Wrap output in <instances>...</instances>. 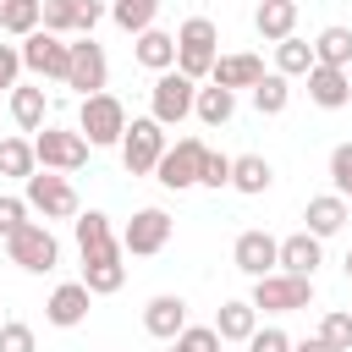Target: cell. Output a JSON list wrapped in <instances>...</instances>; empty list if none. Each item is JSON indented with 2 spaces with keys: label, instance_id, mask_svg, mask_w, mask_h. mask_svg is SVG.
<instances>
[{
  "label": "cell",
  "instance_id": "cell-5",
  "mask_svg": "<svg viewBox=\"0 0 352 352\" xmlns=\"http://www.w3.org/2000/svg\"><path fill=\"white\" fill-rule=\"evenodd\" d=\"M204 160H209V143H204V138H176V143L165 148V160L154 165V182L170 187V192H187V187H198Z\"/></svg>",
  "mask_w": 352,
  "mask_h": 352
},
{
  "label": "cell",
  "instance_id": "cell-35",
  "mask_svg": "<svg viewBox=\"0 0 352 352\" xmlns=\"http://www.w3.org/2000/svg\"><path fill=\"white\" fill-rule=\"evenodd\" d=\"M44 33H77V0H44Z\"/></svg>",
  "mask_w": 352,
  "mask_h": 352
},
{
  "label": "cell",
  "instance_id": "cell-29",
  "mask_svg": "<svg viewBox=\"0 0 352 352\" xmlns=\"http://www.w3.org/2000/svg\"><path fill=\"white\" fill-rule=\"evenodd\" d=\"M314 60H319V66L346 72V66H352V28H341V22H336V28H324V33L314 38Z\"/></svg>",
  "mask_w": 352,
  "mask_h": 352
},
{
  "label": "cell",
  "instance_id": "cell-4",
  "mask_svg": "<svg viewBox=\"0 0 352 352\" xmlns=\"http://www.w3.org/2000/svg\"><path fill=\"white\" fill-rule=\"evenodd\" d=\"M165 126L154 121V116H132L126 121V138H121V165L132 170V176H148L160 160H165Z\"/></svg>",
  "mask_w": 352,
  "mask_h": 352
},
{
  "label": "cell",
  "instance_id": "cell-41",
  "mask_svg": "<svg viewBox=\"0 0 352 352\" xmlns=\"http://www.w3.org/2000/svg\"><path fill=\"white\" fill-rule=\"evenodd\" d=\"M248 352H292V336H286L280 324H264V330L248 341Z\"/></svg>",
  "mask_w": 352,
  "mask_h": 352
},
{
  "label": "cell",
  "instance_id": "cell-33",
  "mask_svg": "<svg viewBox=\"0 0 352 352\" xmlns=\"http://www.w3.org/2000/svg\"><path fill=\"white\" fill-rule=\"evenodd\" d=\"M38 170V154H33V138H0V176H33Z\"/></svg>",
  "mask_w": 352,
  "mask_h": 352
},
{
  "label": "cell",
  "instance_id": "cell-15",
  "mask_svg": "<svg viewBox=\"0 0 352 352\" xmlns=\"http://www.w3.org/2000/svg\"><path fill=\"white\" fill-rule=\"evenodd\" d=\"M143 330L154 336V341H176L182 330H187V297H176V292H160V297H148V308H143Z\"/></svg>",
  "mask_w": 352,
  "mask_h": 352
},
{
  "label": "cell",
  "instance_id": "cell-28",
  "mask_svg": "<svg viewBox=\"0 0 352 352\" xmlns=\"http://www.w3.org/2000/svg\"><path fill=\"white\" fill-rule=\"evenodd\" d=\"M192 116H198L204 126H226V121L236 116V94H231V88H220V82H209V88H198Z\"/></svg>",
  "mask_w": 352,
  "mask_h": 352
},
{
  "label": "cell",
  "instance_id": "cell-11",
  "mask_svg": "<svg viewBox=\"0 0 352 352\" xmlns=\"http://www.w3.org/2000/svg\"><path fill=\"white\" fill-rule=\"evenodd\" d=\"M170 231H176V220H170L160 204H148V209H138V214L126 220V231H121V248H126L132 258H154V253H165Z\"/></svg>",
  "mask_w": 352,
  "mask_h": 352
},
{
  "label": "cell",
  "instance_id": "cell-22",
  "mask_svg": "<svg viewBox=\"0 0 352 352\" xmlns=\"http://www.w3.org/2000/svg\"><path fill=\"white\" fill-rule=\"evenodd\" d=\"M253 28H258V38H270V44L292 38V33H297V0H258Z\"/></svg>",
  "mask_w": 352,
  "mask_h": 352
},
{
  "label": "cell",
  "instance_id": "cell-1",
  "mask_svg": "<svg viewBox=\"0 0 352 352\" xmlns=\"http://www.w3.org/2000/svg\"><path fill=\"white\" fill-rule=\"evenodd\" d=\"M214 44H220V28H214L209 16H187V22L176 28V72L192 77V82L214 77V60H220Z\"/></svg>",
  "mask_w": 352,
  "mask_h": 352
},
{
  "label": "cell",
  "instance_id": "cell-47",
  "mask_svg": "<svg viewBox=\"0 0 352 352\" xmlns=\"http://www.w3.org/2000/svg\"><path fill=\"white\" fill-rule=\"evenodd\" d=\"M170 352H176V346H170Z\"/></svg>",
  "mask_w": 352,
  "mask_h": 352
},
{
  "label": "cell",
  "instance_id": "cell-18",
  "mask_svg": "<svg viewBox=\"0 0 352 352\" xmlns=\"http://www.w3.org/2000/svg\"><path fill=\"white\" fill-rule=\"evenodd\" d=\"M72 236H77V253H82V258H99V253L121 248L116 231H110V214H104V209H82V214L72 220Z\"/></svg>",
  "mask_w": 352,
  "mask_h": 352
},
{
  "label": "cell",
  "instance_id": "cell-13",
  "mask_svg": "<svg viewBox=\"0 0 352 352\" xmlns=\"http://www.w3.org/2000/svg\"><path fill=\"white\" fill-rule=\"evenodd\" d=\"M231 264H236L242 275L264 280V275H275V270H280V242H275L270 231H242V236L231 242Z\"/></svg>",
  "mask_w": 352,
  "mask_h": 352
},
{
  "label": "cell",
  "instance_id": "cell-31",
  "mask_svg": "<svg viewBox=\"0 0 352 352\" xmlns=\"http://www.w3.org/2000/svg\"><path fill=\"white\" fill-rule=\"evenodd\" d=\"M154 16H160V0H116V6H110V22H116L121 33H132V38L148 33Z\"/></svg>",
  "mask_w": 352,
  "mask_h": 352
},
{
  "label": "cell",
  "instance_id": "cell-42",
  "mask_svg": "<svg viewBox=\"0 0 352 352\" xmlns=\"http://www.w3.org/2000/svg\"><path fill=\"white\" fill-rule=\"evenodd\" d=\"M22 72H28L22 66V44H0V88H16Z\"/></svg>",
  "mask_w": 352,
  "mask_h": 352
},
{
  "label": "cell",
  "instance_id": "cell-3",
  "mask_svg": "<svg viewBox=\"0 0 352 352\" xmlns=\"http://www.w3.org/2000/svg\"><path fill=\"white\" fill-rule=\"evenodd\" d=\"M22 198H28V209L44 214V220H77V214H82L77 187H72L60 170H33V176L22 182Z\"/></svg>",
  "mask_w": 352,
  "mask_h": 352
},
{
  "label": "cell",
  "instance_id": "cell-27",
  "mask_svg": "<svg viewBox=\"0 0 352 352\" xmlns=\"http://www.w3.org/2000/svg\"><path fill=\"white\" fill-rule=\"evenodd\" d=\"M44 28V0H0V33L28 38Z\"/></svg>",
  "mask_w": 352,
  "mask_h": 352
},
{
  "label": "cell",
  "instance_id": "cell-14",
  "mask_svg": "<svg viewBox=\"0 0 352 352\" xmlns=\"http://www.w3.org/2000/svg\"><path fill=\"white\" fill-rule=\"evenodd\" d=\"M88 308H94V292H88L82 280H60V286L50 292V302H44V319H50L55 330H77V324L88 319Z\"/></svg>",
  "mask_w": 352,
  "mask_h": 352
},
{
  "label": "cell",
  "instance_id": "cell-44",
  "mask_svg": "<svg viewBox=\"0 0 352 352\" xmlns=\"http://www.w3.org/2000/svg\"><path fill=\"white\" fill-rule=\"evenodd\" d=\"M292 352H330L319 336H302V341H292Z\"/></svg>",
  "mask_w": 352,
  "mask_h": 352
},
{
  "label": "cell",
  "instance_id": "cell-36",
  "mask_svg": "<svg viewBox=\"0 0 352 352\" xmlns=\"http://www.w3.org/2000/svg\"><path fill=\"white\" fill-rule=\"evenodd\" d=\"M170 346H176V352H220V330H214V324H187Z\"/></svg>",
  "mask_w": 352,
  "mask_h": 352
},
{
  "label": "cell",
  "instance_id": "cell-7",
  "mask_svg": "<svg viewBox=\"0 0 352 352\" xmlns=\"http://www.w3.org/2000/svg\"><path fill=\"white\" fill-rule=\"evenodd\" d=\"M33 154H38V170L72 176V170L88 165V138L82 132H66V126H44V132H33Z\"/></svg>",
  "mask_w": 352,
  "mask_h": 352
},
{
  "label": "cell",
  "instance_id": "cell-16",
  "mask_svg": "<svg viewBox=\"0 0 352 352\" xmlns=\"http://www.w3.org/2000/svg\"><path fill=\"white\" fill-rule=\"evenodd\" d=\"M132 60L143 66V72H176V33H165V28H148V33H138L132 38Z\"/></svg>",
  "mask_w": 352,
  "mask_h": 352
},
{
  "label": "cell",
  "instance_id": "cell-30",
  "mask_svg": "<svg viewBox=\"0 0 352 352\" xmlns=\"http://www.w3.org/2000/svg\"><path fill=\"white\" fill-rule=\"evenodd\" d=\"M286 104H292V77L264 72V77L253 82V110H258V116H280Z\"/></svg>",
  "mask_w": 352,
  "mask_h": 352
},
{
  "label": "cell",
  "instance_id": "cell-46",
  "mask_svg": "<svg viewBox=\"0 0 352 352\" xmlns=\"http://www.w3.org/2000/svg\"><path fill=\"white\" fill-rule=\"evenodd\" d=\"M0 324H6V308H0Z\"/></svg>",
  "mask_w": 352,
  "mask_h": 352
},
{
  "label": "cell",
  "instance_id": "cell-26",
  "mask_svg": "<svg viewBox=\"0 0 352 352\" xmlns=\"http://www.w3.org/2000/svg\"><path fill=\"white\" fill-rule=\"evenodd\" d=\"M6 110H11V121H16L22 132H44V88H38V82H16Z\"/></svg>",
  "mask_w": 352,
  "mask_h": 352
},
{
  "label": "cell",
  "instance_id": "cell-8",
  "mask_svg": "<svg viewBox=\"0 0 352 352\" xmlns=\"http://www.w3.org/2000/svg\"><path fill=\"white\" fill-rule=\"evenodd\" d=\"M6 258H11L16 270H28V275H44V270H55V264H60V242H55V231H50V226L28 220V226L6 242Z\"/></svg>",
  "mask_w": 352,
  "mask_h": 352
},
{
  "label": "cell",
  "instance_id": "cell-48",
  "mask_svg": "<svg viewBox=\"0 0 352 352\" xmlns=\"http://www.w3.org/2000/svg\"><path fill=\"white\" fill-rule=\"evenodd\" d=\"M346 314H352V308H346Z\"/></svg>",
  "mask_w": 352,
  "mask_h": 352
},
{
  "label": "cell",
  "instance_id": "cell-40",
  "mask_svg": "<svg viewBox=\"0 0 352 352\" xmlns=\"http://www.w3.org/2000/svg\"><path fill=\"white\" fill-rule=\"evenodd\" d=\"M231 160H236V154H214V148H209V160H204V176H198V187H214V192H220V187H231Z\"/></svg>",
  "mask_w": 352,
  "mask_h": 352
},
{
  "label": "cell",
  "instance_id": "cell-17",
  "mask_svg": "<svg viewBox=\"0 0 352 352\" xmlns=\"http://www.w3.org/2000/svg\"><path fill=\"white\" fill-rule=\"evenodd\" d=\"M308 99H314L319 110L352 104V72H336V66H319V60H314V72H308Z\"/></svg>",
  "mask_w": 352,
  "mask_h": 352
},
{
  "label": "cell",
  "instance_id": "cell-12",
  "mask_svg": "<svg viewBox=\"0 0 352 352\" xmlns=\"http://www.w3.org/2000/svg\"><path fill=\"white\" fill-rule=\"evenodd\" d=\"M104 82H110L104 44H94V38H77V44H72V72H66V88H77V94L88 99V94H104Z\"/></svg>",
  "mask_w": 352,
  "mask_h": 352
},
{
  "label": "cell",
  "instance_id": "cell-23",
  "mask_svg": "<svg viewBox=\"0 0 352 352\" xmlns=\"http://www.w3.org/2000/svg\"><path fill=\"white\" fill-rule=\"evenodd\" d=\"M258 77H264V60L248 55V50H236V55H220V60H214V77H209V82H220V88L236 94V88H253Z\"/></svg>",
  "mask_w": 352,
  "mask_h": 352
},
{
  "label": "cell",
  "instance_id": "cell-32",
  "mask_svg": "<svg viewBox=\"0 0 352 352\" xmlns=\"http://www.w3.org/2000/svg\"><path fill=\"white\" fill-rule=\"evenodd\" d=\"M275 72H280V77H308V72H314V44L297 38V33L280 38V44H275Z\"/></svg>",
  "mask_w": 352,
  "mask_h": 352
},
{
  "label": "cell",
  "instance_id": "cell-37",
  "mask_svg": "<svg viewBox=\"0 0 352 352\" xmlns=\"http://www.w3.org/2000/svg\"><path fill=\"white\" fill-rule=\"evenodd\" d=\"M28 198H11V192H0V242H11L22 226H28Z\"/></svg>",
  "mask_w": 352,
  "mask_h": 352
},
{
  "label": "cell",
  "instance_id": "cell-2",
  "mask_svg": "<svg viewBox=\"0 0 352 352\" xmlns=\"http://www.w3.org/2000/svg\"><path fill=\"white\" fill-rule=\"evenodd\" d=\"M77 132L88 138V148H110L126 138V104L116 94H88L77 104Z\"/></svg>",
  "mask_w": 352,
  "mask_h": 352
},
{
  "label": "cell",
  "instance_id": "cell-19",
  "mask_svg": "<svg viewBox=\"0 0 352 352\" xmlns=\"http://www.w3.org/2000/svg\"><path fill=\"white\" fill-rule=\"evenodd\" d=\"M319 264H324V242H319L314 231H292V236H280V270H286V275H308V280H314Z\"/></svg>",
  "mask_w": 352,
  "mask_h": 352
},
{
  "label": "cell",
  "instance_id": "cell-24",
  "mask_svg": "<svg viewBox=\"0 0 352 352\" xmlns=\"http://www.w3.org/2000/svg\"><path fill=\"white\" fill-rule=\"evenodd\" d=\"M270 182H275V165H270L264 154H236V160H231V187H236L242 198L270 192Z\"/></svg>",
  "mask_w": 352,
  "mask_h": 352
},
{
  "label": "cell",
  "instance_id": "cell-10",
  "mask_svg": "<svg viewBox=\"0 0 352 352\" xmlns=\"http://www.w3.org/2000/svg\"><path fill=\"white\" fill-rule=\"evenodd\" d=\"M22 66L33 72V77H44V82H66V72H72V44L60 38V33H28L22 38Z\"/></svg>",
  "mask_w": 352,
  "mask_h": 352
},
{
  "label": "cell",
  "instance_id": "cell-9",
  "mask_svg": "<svg viewBox=\"0 0 352 352\" xmlns=\"http://www.w3.org/2000/svg\"><path fill=\"white\" fill-rule=\"evenodd\" d=\"M248 302L264 308V314H297V308L314 302V280H308V275H286V270H275V275L253 280V297H248Z\"/></svg>",
  "mask_w": 352,
  "mask_h": 352
},
{
  "label": "cell",
  "instance_id": "cell-6",
  "mask_svg": "<svg viewBox=\"0 0 352 352\" xmlns=\"http://www.w3.org/2000/svg\"><path fill=\"white\" fill-rule=\"evenodd\" d=\"M192 104H198V82H192V77H182V72H160V77H154V88H148V116H154L160 126L187 121Z\"/></svg>",
  "mask_w": 352,
  "mask_h": 352
},
{
  "label": "cell",
  "instance_id": "cell-43",
  "mask_svg": "<svg viewBox=\"0 0 352 352\" xmlns=\"http://www.w3.org/2000/svg\"><path fill=\"white\" fill-rule=\"evenodd\" d=\"M99 16H104V0H77V33H82V38H94Z\"/></svg>",
  "mask_w": 352,
  "mask_h": 352
},
{
  "label": "cell",
  "instance_id": "cell-34",
  "mask_svg": "<svg viewBox=\"0 0 352 352\" xmlns=\"http://www.w3.org/2000/svg\"><path fill=\"white\" fill-rule=\"evenodd\" d=\"M319 341H324L330 352H352V314H346V308H330V314L319 319Z\"/></svg>",
  "mask_w": 352,
  "mask_h": 352
},
{
  "label": "cell",
  "instance_id": "cell-38",
  "mask_svg": "<svg viewBox=\"0 0 352 352\" xmlns=\"http://www.w3.org/2000/svg\"><path fill=\"white\" fill-rule=\"evenodd\" d=\"M0 352H38V336H33V324H22V319H6V324H0Z\"/></svg>",
  "mask_w": 352,
  "mask_h": 352
},
{
  "label": "cell",
  "instance_id": "cell-39",
  "mask_svg": "<svg viewBox=\"0 0 352 352\" xmlns=\"http://www.w3.org/2000/svg\"><path fill=\"white\" fill-rule=\"evenodd\" d=\"M330 182L341 198H352V143H336L330 148Z\"/></svg>",
  "mask_w": 352,
  "mask_h": 352
},
{
  "label": "cell",
  "instance_id": "cell-45",
  "mask_svg": "<svg viewBox=\"0 0 352 352\" xmlns=\"http://www.w3.org/2000/svg\"><path fill=\"white\" fill-rule=\"evenodd\" d=\"M341 270H346V280H352V248H346V258H341Z\"/></svg>",
  "mask_w": 352,
  "mask_h": 352
},
{
  "label": "cell",
  "instance_id": "cell-20",
  "mask_svg": "<svg viewBox=\"0 0 352 352\" xmlns=\"http://www.w3.org/2000/svg\"><path fill=\"white\" fill-rule=\"evenodd\" d=\"M126 248H110V253H99V258H82V286L94 292V297H110V292H121L126 286Z\"/></svg>",
  "mask_w": 352,
  "mask_h": 352
},
{
  "label": "cell",
  "instance_id": "cell-21",
  "mask_svg": "<svg viewBox=\"0 0 352 352\" xmlns=\"http://www.w3.org/2000/svg\"><path fill=\"white\" fill-rule=\"evenodd\" d=\"M302 220H308L302 231H314V236L324 242V236H336V231L346 226V198H341V192H319V198L302 204Z\"/></svg>",
  "mask_w": 352,
  "mask_h": 352
},
{
  "label": "cell",
  "instance_id": "cell-25",
  "mask_svg": "<svg viewBox=\"0 0 352 352\" xmlns=\"http://www.w3.org/2000/svg\"><path fill=\"white\" fill-rule=\"evenodd\" d=\"M214 330H220V341H242V346H248V341L258 336V308L242 302V297H236V302H220Z\"/></svg>",
  "mask_w": 352,
  "mask_h": 352
}]
</instances>
